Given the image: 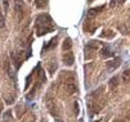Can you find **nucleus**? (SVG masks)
<instances>
[{"instance_id": "f257e3e1", "label": "nucleus", "mask_w": 130, "mask_h": 122, "mask_svg": "<svg viewBox=\"0 0 130 122\" xmlns=\"http://www.w3.org/2000/svg\"><path fill=\"white\" fill-rule=\"evenodd\" d=\"M35 28H36V35L38 36H43V35L52 32L54 30V22L50 18V15L43 13V14H39L36 17Z\"/></svg>"}, {"instance_id": "f03ea898", "label": "nucleus", "mask_w": 130, "mask_h": 122, "mask_svg": "<svg viewBox=\"0 0 130 122\" xmlns=\"http://www.w3.org/2000/svg\"><path fill=\"white\" fill-rule=\"evenodd\" d=\"M14 13L17 15L18 22H21L25 15V4L22 3V0H14Z\"/></svg>"}, {"instance_id": "7ed1b4c3", "label": "nucleus", "mask_w": 130, "mask_h": 122, "mask_svg": "<svg viewBox=\"0 0 130 122\" xmlns=\"http://www.w3.org/2000/svg\"><path fill=\"white\" fill-rule=\"evenodd\" d=\"M73 62H75V57H73V54H72V51H70V50H67L66 53H64V55H63V63L66 64V66H72L73 64Z\"/></svg>"}, {"instance_id": "20e7f679", "label": "nucleus", "mask_w": 130, "mask_h": 122, "mask_svg": "<svg viewBox=\"0 0 130 122\" xmlns=\"http://www.w3.org/2000/svg\"><path fill=\"white\" fill-rule=\"evenodd\" d=\"M55 46H57V36H55V37H53L48 44H45L44 45V48H43V51H49L50 49H53V48H55Z\"/></svg>"}, {"instance_id": "39448f33", "label": "nucleus", "mask_w": 130, "mask_h": 122, "mask_svg": "<svg viewBox=\"0 0 130 122\" xmlns=\"http://www.w3.org/2000/svg\"><path fill=\"white\" fill-rule=\"evenodd\" d=\"M120 64H121V59H120V58H117V59H115V60H112V62H107L108 69H116Z\"/></svg>"}, {"instance_id": "423d86ee", "label": "nucleus", "mask_w": 130, "mask_h": 122, "mask_svg": "<svg viewBox=\"0 0 130 122\" xmlns=\"http://www.w3.org/2000/svg\"><path fill=\"white\" fill-rule=\"evenodd\" d=\"M104 7H98V8H93V9H90L89 12H88V15H86V18L89 19V18H93L97 13H99L101 12V9H103Z\"/></svg>"}, {"instance_id": "0eeeda50", "label": "nucleus", "mask_w": 130, "mask_h": 122, "mask_svg": "<svg viewBox=\"0 0 130 122\" xmlns=\"http://www.w3.org/2000/svg\"><path fill=\"white\" fill-rule=\"evenodd\" d=\"M102 57L103 58H111V57H113L115 55V53H113V51H111V49L109 48H104L103 50H102Z\"/></svg>"}, {"instance_id": "6e6552de", "label": "nucleus", "mask_w": 130, "mask_h": 122, "mask_svg": "<svg viewBox=\"0 0 130 122\" xmlns=\"http://www.w3.org/2000/svg\"><path fill=\"white\" fill-rule=\"evenodd\" d=\"M71 46H72V41H71V39H66L64 40V43H63V50H70L71 49Z\"/></svg>"}, {"instance_id": "1a4fd4ad", "label": "nucleus", "mask_w": 130, "mask_h": 122, "mask_svg": "<svg viewBox=\"0 0 130 122\" xmlns=\"http://www.w3.org/2000/svg\"><path fill=\"white\" fill-rule=\"evenodd\" d=\"M117 82H119V77H117V76L112 77V78L109 80V84H108V85H109V88H111V89H113L115 86L117 85Z\"/></svg>"}, {"instance_id": "9d476101", "label": "nucleus", "mask_w": 130, "mask_h": 122, "mask_svg": "<svg viewBox=\"0 0 130 122\" xmlns=\"http://www.w3.org/2000/svg\"><path fill=\"white\" fill-rule=\"evenodd\" d=\"M35 5L38 8H44L46 5V0H35Z\"/></svg>"}, {"instance_id": "9b49d317", "label": "nucleus", "mask_w": 130, "mask_h": 122, "mask_svg": "<svg viewBox=\"0 0 130 122\" xmlns=\"http://www.w3.org/2000/svg\"><path fill=\"white\" fill-rule=\"evenodd\" d=\"M3 4H4V12H7L9 8V0H3Z\"/></svg>"}, {"instance_id": "f8f14e48", "label": "nucleus", "mask_w": 130, "mask_h": 122, "mask_svg": "<svg viewBox=\"0 0 130 122\" xmlns=\"http://www.w3.org/2000/svg\"><path fill=\"white\" fill-rule=\"evenodd\" d=\"M5 26V22H4V17L3 14H0V28H3Z\"/></svg>"}, {"instance_id": "ddd939ff", "label": "nucleus", "mask_w": 130, "mask_h": 122, "mask_svg": "<svg viewBox=\"0 0 130 122\" xmlns=\"http://www.w3.org/2000/svg\"><path fill=\"white\" fill-rule=\"evenodd\" d=\"M119 2H120V4H122V3L125 2V0H119Z\"/></svg>"}, {"instance_id": "4468645a", "label": "nucleus", "mask_w": 130, "mask_h": 122, "mask_svg": "<svg viewBox=\"0 0 130 122\" xmlns=\"http://www.w3.org/2000/svg\"><path fill=\"white\" fill-rule=\"evenodd\" d=\"M58 122H62V121H61V119H58Z\"/></svg>"}, {"instance_id": "2eb2a0df", "label": "nucleus", "mask_w": 130, "mask_h": 122, "mask_svg": "<svg viewBox=\"0 0 130 122\" xmlns=\"http://www.w3.org/2000/svg\"><path fill=\"white\" fill-rule=\"evenodd\" d=\"M79 122H83V119H80V121H79Z\"/></svg>"}, {"instance_id": "dca6fc26", "label": "nucleus", "mask_w": 130, "mask_h": 122, "mask_svg": "<svg viewBox=\"0 0 130 122\" xmlns=\"http://www.w3.org/2000/svg\"><path fill=\"white\" fill-rule=\"evenodd\" d=\"M116 122H122V121H116Z\"/></svg>"}, {"instance_id": "f3484780", "label": "nucleus", "mask_w": 130, "mask_h": 122, "mask_svg": "<svg viewBox=\"0 0 130 122\" xmlns=\"http://www.w3.org/2000/svg\"><path fill=\"white\" fill-rule=\"evenodd\" d=\"M43 122H45V121H43Z\"/></svg>"}]
</instances>
